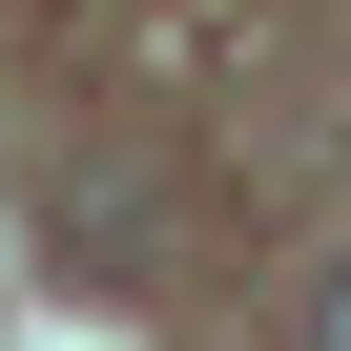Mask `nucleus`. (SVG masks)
<instances>
[{
    "label": "nucleus",
    "mask_w": 351,
    "mask_h": 351,
    "mask_svg": "<svg viewBox=\"0 0 351 351\" xmlns=\"http://www.w3.org/2000/svg\"><path fill=\"white\" fill-rule=\"evenodd\" d=\"M62 248H83V269H104V248L145 269V248H165V186H124V165H83V186H62Z\"/></svg>",
    "instance_id": "f257e3e1"
},
{
    "label": "nucleus",
    "mask_w": 351,
    "mask_h": 351,
    "mask_svg": "<svg viewBox=\"0 0 351 351\" xmlns=\"http://www.w3.org/2000/svg\"><path fill=\"white\" fill-rule=\"evenodd\" d=\"M330 351H351V289H330Z\"/></svg>",
    "instance_id": "f03ea898"
}]
</instances>
